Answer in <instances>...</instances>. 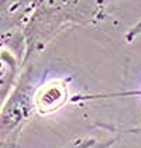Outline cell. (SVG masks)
Returning a JSON list of instances; mask_svg holds the SVG:
<instances>
[{
    "instance_id": "cell-1",
    "label": "cell",
    "mask_w": 141,
    "mask_h": 148,
    "mask_svg": "<svg viewBox=\"0 0 141 148\" xmlns=\"http://www.w3.org/2000/svg\"><path fill=\"white\" fill-rule=\"evenodd\" d=\"M109 0H40L23 31V66L65 28L100 20Z\"/></svg>"
},
{
    "instance_id": "cell-2",
    "label": "cell",
    "mask_w": 141,
    "mask_h": 148,
    "mask_svg": "<svg viewBox=\"0 0 141 148\" xmlns=\"http://www.w3.org/2000/svg\"><path fill=\"white\" fill-rule=\"evenodd\" d=\"M35 112V89L33 86V64H27L9 97L1 103L0 143L1 148H20L24 125Z\"/></svg>"
},
{
    "instance_id": "cell-3",
    "label": "cell",
    "mask_w": 141,
    "mask_h": 148,
    "mask_svg": "<svg viewBox=\"0 0 141 148\" xmlns=\"http://www.w3.org/2000/svg\"><path fill=\"white\" fill-rule=\"evenodd\" d=\"M38 3L40 0H1V44L10 42L16 35L23 37Z\"/></svg>"
},
{
    "instance_id": "cell-4",
    "label": "cell",
    "mask_w": 141,
    "mask_h": 148,
    "mask_svg": "<svg viewBox=\"0 0 141 148\" xmlns=\"http://www.w3.org/2000/svg\"><path fill=\"white\" fill-rule=\"evenodd\" d=\"M0 64V97L3 103L12 93L23 72V55L12 49V47L1 45Z\"/></svg>"
},
{
    "instance_id": "cell-5",
    "label": "cell",
    "mask_w": 141,
    "mask_h": 148,
    "mask_svg": "<svg viewBox=\"0 0 141 148\" xmlns=\"http://www.w3.org/2000/svg\"><path fill=\"white\" fill-rule=\"evenodd\" d=\"M68 99L66 80H51L35 89V112L38 114H51L61 109Z\"/></svg>"
},
{
    "instance_id": "cell-6",
    "label": "cell",
    "mask_w": 141,
    "mask_h": 148,
    "mask_svg": "<svg viewBox=\"0 0 141 148\" xmlns=\"http://www.w3.org/2000/svg\"><path fill=\"white\" fill-rule=\"evenodd\" d=\"M116 138H107V140H97L93 137H81L73 141L68 143L62 148H110L114 144Z\"/></svg>"
},
{
    "instance_id": "cell-7",
    "label": "cell",
    "mask_w": 141,
    "mask_h": 148,
    "mask_svg": "<svg viewBox=\"0 0 141 148\" xmlns=\"http://www.w3.org/2000/svg\"><path fill=\"white\" fill-rule=\"evenodd\" d=\"M138 37H141V18L134 24L133 27H130L129 30H127V33L124 35V40H126L127 42H133V41H136Z\"/></svg>"
}]
</instances>
